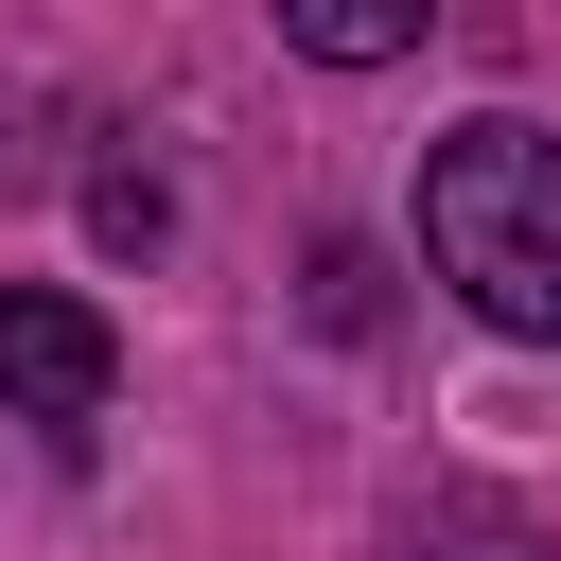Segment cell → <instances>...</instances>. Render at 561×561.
Listing matches in <instances>:
<instances>
[{"mask_svg":"<svg viewBox=\"0 0 561 561\" xmlns=\"http://www.w3.org/2000/svg\"><path fill=\"white\" fill-rule=\"evenodd\" d=\"M0 175H18V123H0Z\"/></svg>","mask_w":561,"mask_h":561,"instance_id":"cell-5","label":"cell"},{"mask_svg":"<svg viewBox=\"0 0 561 561\" xmlns=\"http://www.w3.org/2000/svg\"><path fill=\"white\" fill-rule=\"evenodd\" d=\"M403 543H421V561H543V526H526V508H491V491H421V508H403Z\"/></svg>","mask_w":561,"mask_h":561,"instance_id":"cell-4","label":"cell"},{"mask_svg":"<svg viewBox=\"0 0 561 561\" xmlns=\"http://www.w3.org/2000/svg\"><path fill=\"white\" fill-rule=\"evenodd\" d=\"M105 386H123V333L70 298V280H0V421H105Z\"/></svg>","mask_w":561,"mask_h":561,"instance_id":"cell-2","label":"cell"},{"mask_svg":"<svg viewBox=\"0 0 561 561\" xmlns=\"http://www.w3.org/2000/svg\"><path fill=\"white\" fill-rule=\"evenodd\" d=\"M421 263L491 316V333H526V351H561V140L543 123H456L438 158H421Z\"/></svg>","mask_w":561,"mask_h":561,"instance_id":"cell-1","label":"cell"},{"mask_svg":"<svg viewBox=\"0 0 561 561\" xmlns=\"http://www.w3.org/2000/svg\"><path fill=\"white\" fill-rule=\"evenodd\" d=\"M280 35H298L316 70H386V53L438 35V0H280Z\"/></svg>","mask_w":561,"mask_h":561,"instance_id":"cell-3","label":"cell"}]
</instances>
